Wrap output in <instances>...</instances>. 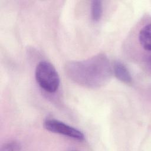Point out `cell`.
<instances>
[{
  "mask_svg": "<svg viewBox=\"0 0 151 151\" xmlns=\"http://www.w3.org/2000/svg\"><path fill=\"white\" fill-rule=\"evenodd\" d=\"M139 40L141 46L146 51L150 52V24L145 25L140 30L139 34Z\"/></svg>",
  "mask_w": 151,
  "mask_h": 151,
  "instance_id": "obj_5",
  "label": "cell"
},
{
  "mask_svg": "<svg viewBox=\"0 0 151 151\" xmlns=\"http://www.w3.org/2000/svg\"><path fill=\"white\" fill-rule=\"evenodd\" d=\"M44 128L49 132L67 136L68 137L82 141L84 135L80 130L56 119H47L44 122Z\"/></svg>",
  "mask_w": 151,
  "mask_h": 151,
  "instance_id": "obj_3",
  "label": "cell"
},
{
  "mask_svg": "<svg viewBox=\"0 0 151 151\" xmlns=\"http://www.w3.org/2000/svg\"><path fill=\"white\" fill-rule=\"evenodd\" d=\"M68 76L77 83L88 87H98L110 78L111 67L104 54H100L83 61L70 62L65 66Z\"/></svg>",
  "mask_w": 151,
  "mask_h": 151,
  "instance_id": "obj_1",
  "label": "cell"
},
{
  "mask_svg": "<svg viewBox=\"0 0 151 151\" xmlns=\"http://www.w3.org/2000/svg\"><path fill=\"white\" fill-rule=\"evenodd\" d=\"M20 150H21V145L17 141H10L5 143L0 149L1 151H17Z\"/></svg>",
  "mask_w": 151,
  "mask_h": 151,
  "instance_id": "obj_7",
  "label": "cell"
},
{
  "mask_svg": "<svg viewBox=\"0 0 151 151\" xmlns=\"http://www.w3.org/2000/svg\"><path fill=\"white\" fill-rule=\"evenodd\" d=\"M113 70L114 76L121 81L129 84L132 78L130 73L127 67L120 61H115L113 65Z\"/></svg>",
  "mask_w": 151,
  "mask_h": 151,
  "instance_id": "obj_4",
  "label": "cell"
},
{
  "mask_svg": "<svg viewBox=\"0 0 151 151\" xmlns=\"http://www.w3.org/2000/svg\"><path fill=\"white\" fill-rule=\"evenodd\" d=\"M35 79L40 87L48 93L55 92L60 86V77L55 67L46 61H40L35 72Z\"/></svg>",
  "mask_w": 151,
  "mask_h": 151,
  "instance_id": "obj_2",
  "label": "cell"
},
{
  "mask_svg": "<svg viewBox=\"0 0 151 151\" xmlns=\"http://www.w3.org/2000/svg\"><path fill=\"white\" fill-rule=\"evenodd\" d=\"M103 14V4L100 1H93L91 4V17L93 21H99Z\"/></svg>",
  "mask_w": 151,
  "mask_h": 151,
  "instance_id": "obj_6",
  "label": "cell"
}]
</instances>
